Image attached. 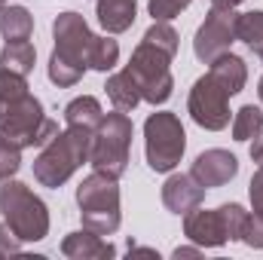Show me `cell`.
I'll use <instances>...</instances> for the list:
<instances>
[{"label":"cell","instance_id":"cell-1","mask_svg":"<svg viewBox=\"0 0 263 260\" xmlns=\"http://www.w3.org/2000/svg\"><path fill=\"white\" fill-rule=\"evenodd\" d=\"M0 132L25 147H43L59 135V123L43 114L40 98L28 92V77L0 67Z\"/></svg>","mask_w":263,"mask_h":260},{"label":"cell","instance_id":"cell-2","mask_svg":"<svg viewBox=\"0 0 263 260\" xmlns=\"http://www.w3.org/2000/svg\"><path fill=\"white\" fill-rule=\"evenodd\" d=\"M89 150H92V132L67 126L49 144H43L40 156L34 159V178L43 187H52V190L62 187L73 178V172L83 162H89Z\"/></svg>","mask_w":263,"mask_h":260},{"label":"cell","instance_id":"cell-3","mask_svg":"<svg viewBox=\"0 0 263 260\" xmlns=\"http://www.w3.org/2000/svg\"><path fill=\"white\" fill-rule=\"evenodd\" d=\"M0 214L22 242H43L49 236V208L22 181H0Z\"/></svg>","mask_w":263,"mask_h":260},{"label":"cell","instance_id":"cell-4","mask_svg":"<svg viewBox=\"0 0 263 260\" xmlns=\"http://www.w3.org/2000/svg\"><path fill=\"white\" fill-rule=\"evenodd\" d=\"M77 205H80L83 227L98 233V236H114L120 230V224H123L120 184H117V178H110L104 172H92L89 178L80 181Z\"/></svg>","mask_w":263,"mask_h":260},{"label":"cell","instance_id":"cell-5","mask_svg":"<svg viewBox=\"0 0 263 260\" xmlns=\"http://www.w3.org/2000/svg\"><path fill=\"white\" fill-rule=\"evenodd\" d=\"M132 126L126 110H110L101 117L98 129L92 132V150H89V165L95 172H104L110 178H123L129 169V150H132Z\"/></svg>","mask_w":263,"mask_h":260},{"label":"cell","instance_id":"cell-6","mask_svg":"<svg viewBox=\"0 0 263 260\" xmlns=\"http://www.w3.org/2000/svg\"><path fill=\"white\" fill-rule=\"evenodd\" d=\"M184 150H187V132L175 114L156 110L147 117V123H144V156L156 175L175 172L178 162L184 159Z\"/></svg>","mask_w":263,"mask_h":260},{"label":"cell","instance_id":"cell-7","mask_svg":"<svg viewBox=\"0 0 263 260\" xmlns=\"http://www.w3.org/2000/svg\"><path fill=\"white\" fill-rule=\"evenodd\" d=\"M172 59L165 49H159L156 43L150 40H141L132 52L126 70L132 73V80L138 83L141 89V101L147 104H165L172 98V89H175V77H172Z\"/></svg>","mask_w":263,"mask_h":260},{"label":"cell","instance_id":"cell-8","mask_svg":"<svg viewBox=\"0 0 263 260\" xmlns=\"http://www.w3.org/2000/svg\"><path fill=\"white\" fill-rule=\"evenodd\" d=\"M236 22L239 12L233 6H211L205 22L199 25L196 37H193V55L202 65H211L217 55L230 52V46L236 43Z\"/></svg>","mask_w":263,"mask_h":260},{"label":"cell","instance_id":"cell-9","mask_svg":"<svg viewBox=\"0 0 263 260\" xmlns=\"http://www.w3.org/2000/svg\"><path fill=\"white\" fill-rule=\"evenodd\" d=\"M187 110L199 129L220 132L230 126V95L211 80V73L199 77L193 83L190 98H187Z\"/></svg>","mask_w":263,"mask_h":260},{"label":"cell","instance_id":"cell-10","mask_svg":"<svg viewBox=\"0 0 263 260\" xmlns=\"http://www.w3.org/2000/svg\"><path fill=\"white\" fill-rule=\"evenodd\" d=\"M92 31L86 25V18L80 12H59V18L52 22V40H55V55H62L73 65L86 67L89 59V46H92Z\"/></svg>","mask_w":263,"mask_h":260},{"label":"cell","instance_id":"cell-11","mask_svg":"<svg viewBox=\"0 0 263 260\" xmlns=\"http://www.w3.org/2000/svg\"><path fill=\"white\" fill-rule=\"evenodd\" d=\"M184 236H187L193 245H199V248H223V245L230 242L220 208L205 211V208H199V205L184 214Z\"/></svg>","mask_w":263,"mask_h":260},{"label":"cell","instance_id":"cell-12","mask_svg":"<svg viewBox=\"0 0 263 260\" xmlns=\"http://www.w3.org/2000/svg\"><path fill=\"white\" fill-rule=\"evenodd\" d=\"M190 175L196 178L205 190L223 187V184H230V181L239 175V159H236L230 150L214 147V150H205V153H199L196 159H193Z\"/></svg>","mask_w":263,"mask_h":260},{"label":"cell","instance_id":"cell-13","mask_svg":"<svg viewBox=\"0 0 263 260\" xmlns=\"http://www.w3.org/2000/svg\"><path fill=\"white\" fill-rule=\"evenodd\" d=\"M202 199H205V187L193 175H168L162 184V205L172 214H187L190 208L202 205Z\"/></svg>","mask_w":263,"mask_h":260},{"label":"cell","instance_id":"cell-14","mask_svg":"<svg viewBox=\"0 0 263 260\" xmlns=\"http://www.w3.org/2000/svg\"><path fill=\"white\" fill-rule=\"evenodd\" d=\"M62 254L67 260H110V257H117V248L110 242H104V236H98V233L83 227V230L65 236Z\"/></svg>","mask_w":263,"mask_h":260},{"label":"cell","instance_id":"cell-15","mask_svg":"<svg viewBox=\"0 0 263 260\" xmlns=\"http://www.w3.org/2000/svg\"><path fill=\"white\" fill-rule=\"evenodd\" d=\"M208 73H211V80L233 98V95H239L242 89H245V83H248V65H245V59L242 55H236V52H223V55H217L211 67H208Z\"/></svg>","mask_w":263,"mask_h":260},{"label":"cell","instance_id":"cell-16","mask_svg":"<svg viewBox=\"0 0 263 260\" xmlns=\"http://www.w3.org/2000/svg\"><path fill=\"white\" fill-rule=\"evenodd\" d=\"M95 15L107 34H126L138 18V0H95Z\"/></svg>","mask_w":263,"mask_h":260},{"label":"cell","instance_id":"cell-17","mask_svg":"<svg viewBox=\"0 0 263 260\" xmlns=\"http://www.w3.org/2000/svg\"><path fill=\"white\" fill-rule=\"evenodd\" d=\"M31 34H34V15L25 6H3L0 9V37L6 43L31 40Z\"/></svg>","mask_w":263,"mask_h":260},{"label":"cell","instance_id":"cell-18","mask_svg":"<svg viewBox=\"0 0 263 260\" xmlns=\"http://www.w3.org/2000/svg\"><path fill=\"white\" fill-rule=\"evenodd\" d=\"M101 117H104L101 101L92 98V95H80V98H73V101L65 107V123L67 126H73V129L95 132L98 129V123H101Z\"/></svg>","mask_w":263,"mask_h":260},{"label":"cell","instance_id":"cell-19","mask_svg":"<svg viewBox=\"0 0 263 260\" xmlns=\"http://www.w3.org/2000/svg\"><path fill=\"white\" fill-rule=\"evenodd\" d=\"M107 98H110V104L117 107V110H135L138 104H141V89H138V83L132 80L129 70H120V73H114V77H107Z\"/></svg>","mask_w":263,"mask_h":260},{"label":"cell","instance_id":"cell-20","mask_svg":"<svg viewBox=\"0 0 263 260\" xmlns=\"http://www.w3.org/2000/svg\"><path fill=\"white\" fill-rule=\"evenodd\" d=\"M34 62H37V49L28 43V40H15V43H6L0 49V67L3 70H12L18 77H28L34 70Z\"/></svg>","mask_w":263,"mask_h":260},{"label":"cell","instance_id":"cell-21","mask_svg":"<svg viewBox=\"0 0 263 260\" xmlns=\"http://www.w3.org/2000/svg\"><path fill=\"white\" fill-rule=\"evenodd\" d=\"M236 40H242L263 62V9H251V12L239 15V22H236Z\"/></svg>","mask_w":263,"mask_h":260},{"label":"cell","instance_id":"cell-22","mask_svg":"<svg viewBox=\"0 0 263 260\" xmlns=\"http://www.w3.org/2000/svg\"><path fill=\"white\" fill-rule=\"evenodd\" d=\"M120 62V43L114 40V37H92V46H89V59H86V67H92V70H101V73H107V70H114Z\"/></svg>","mask_w":263,"mask_h":260},{"label":"cell","instance_id":"cell-23","mask_svg":"<svg viewBox=\"0 0 263 260\" xmlns=\"http://www.w3.org/2000/svg\"><path fill=\"white\" fill-rule=\"evenodd\" d=\"M233 138L236 141H254L263 132V110L254 107V104H245L233 114Z\"/></svg>","mask_w":263,"mask_h":260},{"label":"cell","instance_id":"cell-24","mask_svg":"<svg viewBox=\"0 0 263 260\" xmlns=\"http://www.w3.org/2000/svg\"><path fill=\"white\" fill-rule=\"evenodd\" d=\"M83 70L86 67L73 65V62H67L62 55H49V65H46V73H49V80L59 86V89H70V86H77L80 80H83Z\"/></svg>","mask_w":263,"mask_h":260},{"label":"cell","instance_id":"cell-25","mask_svg":"<svg viewBox=\"0 0 263 260\" xmlns=\"http://www.w3.org/2000/svg\"><path fill=\"white\" fill-rule=\"evenodd\" d=\"M144 40L156 43V46L165 49L168 55H178V46H181V37H178V31H175L168 22H153V25L147 28V34H144Z\"/></svg>","mask_w":263,"mask_h":260},{"label":"cell","instance_id":"cell-26","mask_svg":"<svg viewBox=\"0 0 263 260\" xmlns=\"http://www.w3.org/2000/svg\"><path fill=\"white\" fill-rule=\"evenodd\" d=\"M220 214H223V227H227L230 242H242V233H245V224H248V211L239 202H227V205H220Z\"/></svg>","mask_w":263,"mask_h":260},{"label":"cell","instance_id":"cell-27","mask_svg":"<svg viewBox=\"0 0 263 260\" xmlns=\"http://www.w3.org/2000/svg\"><path fill=\"white\" fill-rule=\"evenodd\" d=\"M22 169V147L0 132V181H9Z\"/></svg>","mask_w":263,"mask_h":260},{"label":"cell","instance_id":"cell-28","mask_svg":"<svg viewBox=\"0 0 263 260\" xmlns=\"http://www.w3.org/2000/svg\"><path fill=\"white\" fill-rule=\"evenodd\" d=\"M147 9H150L153 22H172V18L181 15V9H187V6H184L181 0H150Z\"/></svg>","mask_w":263,"mask_h":260},{"label":"cell","instance_id":"cell-29","mask_svg":"<svg viewBox=\"0 0 263 260\" xmlns=\"http://www.w3.org/2000/svg\"><path fill=\"white\" fill-rule=\"evenodd\" d=\"M242 242H245L248 248H263V214L248 211V224H245Z\"/></svg>","mask_w":263,"mask_h":260},{"label":"cell","instance_id":"cell-30","mask_svg":"<svg viewBox=\"0 0 263 260\" xmlns=\"http://www.w3.org/2000/svg\"><path fill=\"white\" fill-rule=\"evenodd\" d=\"M22 251V239L9 230V224L3 220L0 224V257H12V254H18Z\"/></svg>","mask_w":263,"mask_h":260},{"label":"cell","instance_id":"cell-31","mask_svg":"<svg viewBox=\"0 0 263 260\" xmlns=\"http://www.w3.org/2000/svg\"><path fill=\"white\" fill-rule=\"evenodd\" d=\"M248 196H251V211L254 214H263V165L254 172V178H251Z\"/></svg>","mask_w":263,"mask_h":260},{"label":"cell","instance_id":"cell-32","mask_svg":"<svg viewBox=\"0 0 263 260\" xmlns=\"http://www.w3.org/2000/svg\"><path fill=\"white\" fill-rule=\"evenodd\" d=\"M251 159H254L257 165H263V132L254 138V144H251Z\"/></svg>","mask_w":263,"mask_h":260},{"label":"cell","instance_id":"cell-33","mask_svg":"<svg viewBox=\"0 0 263 260\" xmlns=\"http://www.w3.org/2000/svg\"><path fill=\"white\" fill-rule=\"evenodd\" d=\"M199 254H202V248L196 245V248H175V254H172V257L181 260V257H199Z\"/></svg>","mask_w":263,"mask_h":260},{"label":"cell","instance_id":"cell-34","mask_svg":"<svg viewBox=\"0 0 263 260\" xmlns=\"http://www.w3.org/2000/svg\"><path fill=\"white\" fill-rule=\"evenodd\" d=\"M239 3H242V0H211V6H233V9H236Z\"/></svg>","mask_w":263,"mask_h":260},{"label":"cell","instance_id":"cell-35","mask_svg":"<svg viewBox=\"0 0 263 260\" xmlns=\"http://www.w3.org/2000/svg\"><path fill=\"white\" fill-rule=\"evenodd\" d=\"M257 95H260V101H263V77H260V83H257Z\"/></svg>","mask_w":263,"mask_h":260},{"label":"cell","instance_id":"cell-36","mask_svg":"<svg viewBox=\"0 0 263 260\" xmlns=\"http://www.w3.org/2000/svg\"><path fill=\"white\" fill-rule=\"evenodd\" d=\"M181 3H184V6H190V3H193V0H181Z\"/></svg>","mask_w":263,"mask_h":260},{"label":"cell","instance_id":"cell-37","mask_svg":"<svg viewBox=\"0 0 263 260\" xmlns=\"http://www.w3.org/2000/svg\"><path fill=\"white\" fill-rule=\"evenodd\" d=\"M3 6H6V0H0V9H3Z\"/></svg>","mask_w":263,"mask_h":260}]
</instances>
